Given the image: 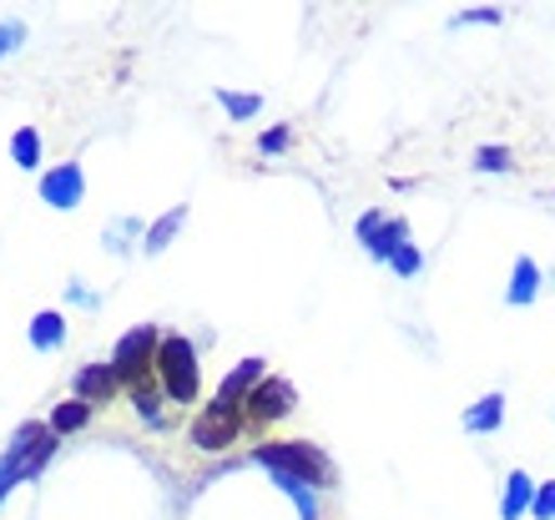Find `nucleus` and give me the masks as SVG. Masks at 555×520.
Returning <instances> with one entry per match:
<instances>
[{"instance_id": "obj_17", "label": "nucleus", "mask_w": 555, "mask_h": 520, "mask_svg": "<svg viewBox=\"0 0 555 520\" xmlns=\"http://www.w3.org/2000/svg\"><path fill=\"white\" fill-rule=\"evenodd\" d=\"M11 162L15 167H41V131L36 127H21L11 137Z\"/></svg>"}, {"instance_id": "obj_15", "label": "nucleus", "mask_w": 555, "mask_h": 520, "mask_svg": "<svg viewBox=\"0 0 555 520\" xmlns=\"http://www.w3.org/2000/svg\"><path fill=\"white\" fill-rule=\"evenodd\" d=\"M500 419H505V394H485L475 409H465V430L490 434V430H500Z\"/></svg>"}, {"instance_id": "obj_21", "label": "nucleus", "mask_w": 555, "mask_h": 520, "mask_svg": "<svg viewBox=\"0 0 555 520\" xmlns=\"http://www.w3.org/2000/svg\"><path fill=\"white\" fill-rule=\"evenodd\" d=\"M21 46H26V26L21 21H0V56H11Z\"/></svg>"}, {"instance_id": "obj_22", "label": "nucleus", "mask_w": 555, "mask_h": 520, "mask_svg": "<svg viewBox=\"0 0 555 520\" xmlns=\"http://www.w3.org/2000/svg\"><path fill=\"white\" fill-rule=\"evenodd\" d=\"M389 268H395L399 278H414V274H420V248L404 243V248L395 253V258H389Z\"/></svg>"}, {"instance_id": "obj_23", "label": "nucleus", "mask_w": 555, "mask_h": 520, "mask_svg": "<svg viewBox=\"0 0 555 520\" xmlns=\"http://www.w3.org/2000/svg\"><path fill=\"white\" fill-rule=\"evenodd\" d=\"M535 520H555V480H545L541 491H535V506H530Z\"/></svg>"}, {"instance_id": "obj_14", "label": "nucleus", "mask_w": 555, "mask_h": 520, "mask_svg": "<svg viewBox=\"0 0 555 520\" xmlns=\"http://www.w3.org/2000/svg\"><path fill=\"white\" fill-rule=\"evenodd\" d=\"M182 223H188V203H177L172 213H162L157 223L146 228V238H142V253H146V258H152V253H162V248L172 243V238H177V228H182Z\"/></svg>"}, {"instance_id": "obj_16", "label": "nucleus", "mask_w": 555, "mask_h": 520, "mask_svg": "<svg viewBox=\"0 0 555 520\" xmlns=\"http://www.w3.org/2000/svg\"><path fill=\"white\" fill-rule=\"evenodd\" d=\"M91 424V405L87 399H61L51 409V434H72V430H87Z\"/></svg>"}, {"instance_id": "obj_19", "label": "nucleus", "mask_w": 555, "mask_h": 520, "mask_svg": "<svg viewBox=\"0 0 555 520\" xmlns=\"http://www.w3.org/2000/svg\"><path fill=\"white\" fill-rule=\"evenodd\" d=\"M132 405H137V415H142L146 424H162V399H157V384H152V379L132 384Z\"/></svg>"}, {"instance_id": "obj_18", "label": "nucleus", "mask_w": 555, "mask_h": 520, "mask_svg": "<svg viewBox=\"0 0 555 520\" xmlns=\"http://www.w3.org/2000/svg\"><path fill=\"white\" fill-rule=\"evenodd\" d=\"M218 102H222V112L233 116V122H248V116L263 112V97H253V91H228V87H222Z\"/></svg>"}, {"instance_id": "obj_3", "label": "nucleus", "mask_w": 555, "mask_h": 520, "mask_svg": "<svg viewBox=\"0 0 555 520\" xmlns=\"http://www.w3.org/2000/svg\"><path fill=\"white\" fill-rule=\"evenodd\" d=\"M46 434H51V424H36V419H26V424L11 434V449L0 455V500H5L21 480H36V449L46 445Z\"/></svg>"}, {"instance_id": "obj_9", "label": "nucleus", "mask_w": 555, "mask_h": 520, "mask_svg": "<svg viewBox=\"0 0 555 520\" xmlns=\"http://www.w3.org/2000/svg\"><path fill=\"white\" fill-rule=\"evenodd\" d=\"M121 379L112 364H81L72 379V399H87V405H106V399H117Z\"/></svg>"}, {"instance_id": "obj_10", "label": "nucleus", "mask_w": 555, "mask_h": 520, "mask_svg": "<svg viewBox=\"0 0 555 520\" xmlns=\"http://www.w3.org/2000/svg\"><path fill=\"white\" fill-rule=\"evenodd\" d=\"M263 379H268V364L263 359H243L233 375L218 384V399H222V405H243V399H248V394L258 390Z\"/></svg>"}, {"instance_id": "obj_7", "label": "nucleus", "mask_w": 555, "mask_h": 520, "mask_svg": "<svg viewBox=\"0 0 555 520\" xmlns=\"http://www.w3.org/2000/svg\"><path fill=\"white\" fill-rule=\"evenodd\" d=\"M404 232H410V223L404 217H384V213H364L359 217V238L369 243V253L379 263H389L404 248Z\"/></svg>"}, {"instance_id": "obj_13", "label": "nucleus", "mask_w": 555, "mask_h": 520, "mask_svg": "<svg viewBox=\"0 0 555 520\" xmlns=\"http://www.w3.org/2000/svg\"><path fill=\"white\" fill-rule=\"evenodd\" d=\"M30 344L41 348V354H51V348L66 344V314H56V308H46V314L30 318Z\"/></svg>"}, {"instance_id": "obj_2", "label": "nucleus", "mask_w": 555, "mask_h": 520, "mask_svg": "<svg viewBox=\"0 0 555 520\" xmlns=\"http://www.w3.org/2000/svg\"><path fill=\"white\" fill-rule=\"evenodd\" d=\"M157 379L172 405H192L197 390H203V369H197V348L182 339V333H167L157 348Z\"/></svg>"}, {"instance_id": "obj_6", "label": "nucleus", "mask_w": 555, "mask_h": 520, "mask_svg": "<svg viewBox=\"0 0 555 520\" xmlns=\"http://www.w3.org/2000/svg\"><path fill=\"white\" fill-rule=\"evenodd\" d=\"M243 405H248L253 424H278V419L293 415V384H288V379H278V375H268L263 384L243 399Z\"/></svg>"}, {"instance_id": "obj_4", "label": "nucleus", "mask_w": 555, "mask_h": 520, "mask_svg": "<svg viewBox=\"0 0 555 520\" xmlns=\"http://www.w3.org/2000/svg\"><path fill=\"white\" fill-rule=\"evenodd\" d=\"M162 339H167V333H157V324H137V329L121 333L117 348H112V369H117L121 384H142L146 364H157Z\"/></svg>"}, {"instance_id": "obj_5", "label": "nucleus", "mask_w": 555, "mask_h": 520, "mask_svg": "<svg viewBox=\"0 0 555 520\" xmlns=\"http://www.w3.org/2000/svg\"><path fill=\"white\" fill-rule=\"evenodd\" d=\"M237 430H243V419H237V405H222V399H212L207 409H197V419H192L188 440L197 449H228L237 440Z\"/></svg>"}, {"instance_id": "obj_8", "label": "nucleus", "mask_w": 555, "mask_h": 520, "mask_svg": "<svg viewBox=\"0 0 555 520\" xmlns=\"http://www.w3.org/2000/svg\"><path fill=\"white\" fill-rule=\"evenodd\" d=\"M41 198L46 207H76L87 198V173H81V162H61L51 173L41 177Z\"/></svg>"}, {"instance_id": "obj_12", "label": "nucleus", "mask_w": 555, "mask_h": 520, "mask_svg": "<svg viewBox=\"0 0 555 520\" xmlns=\"http://www.w3.org/2000/svg\"><path fill=\"white\" fill-rule=\"evenodd\" d=\"M535 293H541V268H535V258H515V278H511V289H505V304L526 308V304H535Z\"/></svg>"}, {"instance_id": "obj_24", "label": "nucleus", "mask_w": 555, "mask_h": 520, "mask_svg": "<svg viewBox=\"0 0 555 520\" xmlns=\"http://www.w3.org/2000/svg\"><path fill=\"white\" fill-rule=\"evenodd\" d=\"M288 142H293V131H288V127H273V131L263 137V152H283Z\"/></svg>"}, {"instance_id": "obj_20", "label": "nucleus", "mask_w": 555, "mask_h": 520, "mask_svg": "<svg viewBox=\"0 0 555 520\" xmlns=\"http://www.w3.org/2000/svg\"><path fill=\"white\" fill-rule=\"evenodd\" d=\"M475 167H480V173H511L515 157L505 152V147H485L480 157H475Z\"/></svg>"}, {"instance_id": "obj_1", "label": "nucleus", "mask_w": 555, "mask_h": 520, "mask_svg": "<svg viewBox=\"0 0 555 520\" xmlns=\"http://www.w3.org/2000/svg\"><path fill=\"white\" fill-rule=\"evenodd\" d=\"M253 460L268 465L278 480H293V485H334V460L308 440H278V445L258 449Z\"/></svg>"}, {"instance_id": "obj_11", "label": "nucleus", "mask_w": 555, "mask_h": 520, "mask_svg": "<svg viewBox=\"0 0 555 520\" xmlns=\"http://www.w3.org/2000/svg\"><path fill=\"white\" fill-rule=\"evenodd\" d=\"M530 506H535V480H530L526 470H511L505 495H500V520H520Z\"/></svg>"}]
</instances>
